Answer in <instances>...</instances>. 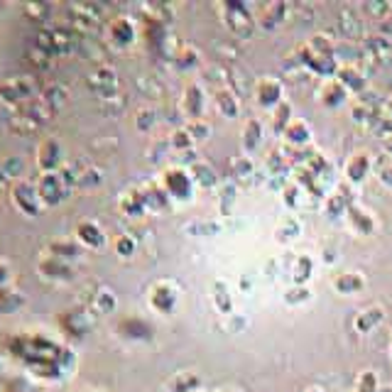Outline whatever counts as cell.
<instances>
[{
  "instance_id": "2",
  "label": "cell",
  "mask_w": 392,
  "mask_h": 392,
  "mask_svg": "<svg viewBox=\"0 0 392 392\" xmlns=\"http://www.w3.org/2000/svg\"><path fill=\"white\" fill-rule=\"evenodd\" d=\"M216 103H218L221 113H225V115H236L238 113V101H236V96L230 94L228 89H221L216 94Z\"/></svg>"
},
{
  "instance_id": "6",
  "label": "cell",
  "mask_w": 392,
  "mask_h": 392,
  "mask_svg": "<svg viewBox=\"0 0 392 392\" xmlns=\"http://www.w3.org/2000/svg\"><path fill=\"white\" fill-rule=\"evenodd\" d=\"M365 167H368V160H365L363 154H358V160H353V162H351V167H348V172H351V179H360V177H363V172H365Z\"/></svg>"
},
{
  "instance_id": "4",
  "label": "cell",
  "mask_w": 392,
  "mask_h": 392,
  "mask_svg": "<svg viewBox=\"0 0 392 392\" xmlns=\"http://www.w3.org/2000/svg\"><path fill=\"white\" fill-rule=\"evenodd\" d=\"M243 135H245V145L248 147H255L258 145V137H260V123L258 120H250Z\"/></svg>"
},
{
  "instance_id": "9",
  "label": "cell",
  "mask_w": 392,
  "mask_h": 392,
  "mask_svg": "<svg viewBox=\"0 0 392 392\" xmlns=\"http://www.w3.org/2000/svg\"><path fill=\"white\" fill-rule=\"evenodd\" d=\"M382 182L392 184V169H382Z\"/></svg>"
},
{
  "instance_id": "5",
  "label": "cell",
  "mask_w": 392,
  "mask_h": 392,
  "mask_svg": "<svg viewBox=\"0 0 392 392\" xmlns=\"http://www.w3.org/2000/svg\"><path fill=\"white\" fill-rule=\"evenodd\" d=\"M289 140H294V142H304L306 137H309V130L304 128V125H299V123H294V125H289L287 128V132H284Z\"/></svg>"
},
{
  "instance_id": "7",
  "label": "cell",
  "mask_w": 392,
  "mask_h": 392,
  "mask_svg": "<svg viewBox=\"0 0 392 392\" xmlns=\"http://www.w3.org/2000/svg\"><path fill=\"white\" fill-rule=\"evenodd\" d=\"M336 287H341V289H353V287H360V280L353 277V275H348V277H341L336 282Z\"/></svg>"
},
{
  "instance_id": "1",
  "label": "cell",
  "mask_w": 392,
  "mask_h": 392,
  "mask_svg": "<svg viewBox=\"0 0 392 392\" xmlns=\"http://www.w3.org/2000/svg\"><path fill=\"white\" fill-rule=\"evenodd\" d=\"M280 94H282V89L275 79H262L260 84H258V101L260 103H275L280 98Z\"/></svg>"
},
{
  "instance_id": "3",
  "label": "cell",
  "mask_w": 392,
  "mask_h": 392,
  "mask_svg": "<svg viewBox=\"0 0 392 392\" xmlns=\"http://www.w3.org/2000/svg\"><path fill=\"white\" fill-rule=\"evenodd\" d=\"M233 177H238V179H245L250 172H253V165H250V160H245V157H238V160H233Z\"/></svg>"
},
{
  "instance_id": "8",
  "label": "cell",
  "mask_w": 392,
  "mask_h": 392,
  "mask_svg": "<svg viewBox=\"0 0 392 392\" xmlns=\"http://www.w3.org/2000/svg\"><path fill=\"white\" fill-rule=\"evenodd\" d=\"M309 267H311L309 260H304V258H301V260H299V267H297V277H304V272H306V277H309Z\"/></svg>"
}]
</instances>
